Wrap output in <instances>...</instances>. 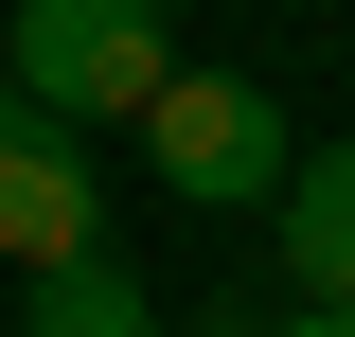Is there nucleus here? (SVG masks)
Listing matches in <instances>:
<instances>
[{"instance_id": "f257e3e1", "label": "nucleus", "mask_w": 355, "mask_h": 337, "mask_svg": "<svg viewBox=\"0 0 355 337\" xmlns=\"http://www.w3.org/2000/svg\"><path fill=\"white\" fill-rule=\"evenodd\" d=\"M125 125H142V160H160L178 213H266V196H284V160H302L284 89H249V71H160Z\"/></svg>"}, {"instance_id": "f03ea898", "label": "nucleus", "mask_w": 355, "mask_h": 337, "mask_svg": "<svg viewBox=\"0 0 355 337\" xmlns=\"http://www.w3.org/2000/svg\"><path fill=\"white\" fill-rule=\"evenodd\" d=\"M0 71H18L36 125H107V107H142V89L178 71V18L160 0H18Z\"/></svg>"}, {"instance_id": "7ed1b4c3", "label": "nucleus", "mask_w": 355, "mask_h": 337, "mask_svg": "<svg viewBox=\"0 0 355 337\" xmlns=\"http://www.w3.org/2000/svg\"><path fill=\"white\" fill-rule=\"evenodd\" d=\"M71 249H107V178H89V125H0V266L36 284V266H71Z\"/></svg>"}, {"instance_id": "20e7f679", "label": "nucleus", "mask_w": 355, "mask_h": 337, "mask_svg": "<svg viewBox=\"0 0 355 337\" xmlns=\"http://www.w3.org/2000/svg\"><path fill=\"white\" fill-rule=\"evenodd\" d=\"M266 266H284V302H355V142H302V160H284Z\"/></svg>"}, {"instance_id": "39448f33", "label": "nucleus", "mask_w": 355, "mask_h": 337, "mask_svg": "<svg viewBox=\"0 0 355 337\" xmlns=\"http://www.w3.org/2000/svg\"><path fill=\"white\" fill-rule=\"evenodd\" d=\"M36 337H160V302L125 249H71V266H36Z\"/></svg>"}, {"instance_id": "423d86ee", "label": "nucleus", "mask_w": 355, "mask_h": 337, "mask_svg": "<svg viewBox=\"0 0 355 337\" xmlns=\"http://www.w3.org/2000/svg\"><path fill=\"white\" fill-rule=\"evenodd\" d=\"M266 337H355V302H284V320H266Z\"/></svg>"}, {"instance_id": "0eeeda50", "label": "nucleus", "mask_w": 355, "mask_h": 337, "mask_svg": "<svg viewBox=\"0 0 355 337\" xmlns=\"http://www.w3.org/2000/svg\"><path fill=\"white\" fill-rule=\"evenodd\" d=\"M0 125H18V71H0Z\"/></svg>"}, {"instance_id": "6e6552de", "label": "nucleus", "mask_w": 355, "mask_h": 337, "mask_svg": "<svg viewBox=\"0 0 355 337\" xmlns=\"http://www.w3.org/2000/svg\"><path fill=\"white\" fill-rule=\"evenodd\" d=\"M160 18H178V0H160Z\"/></svg>"}]
</instances>
